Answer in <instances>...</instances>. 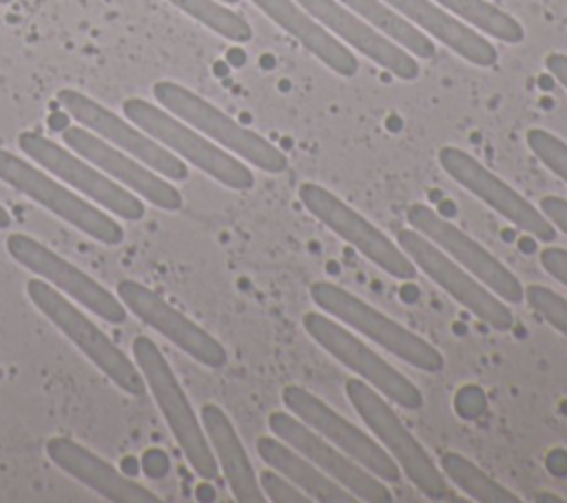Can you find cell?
<instances>
[{"mask_svg":"<svg viewBox=\"0 0 567 503\" xmlns=\"http://www.w3.org/2000/svg\"><path fill=\"white\" fill-rule=\"evenodd\" d=\"M133 359L193 472L204 481L215 479L219 468L213 448L162 350L140 335L133 339Z\"/></svg>","mask_w":567,"mask_h":503,"instance_id":"1","label":"cell"},{"mask_svg":"<svg viewBox=\"0 0 567 503\" xmlns=\"http://www.w3.org/2000/svg\"><path fill=\"white\" fill-rule=\"evenodd\" d=\"M312 301L330 317L339 319L343 326L361 332L372 339L377 346L388 350L390 355L403 359L405 363L423 370V372H441L445 366L443 355L423 337L408 330L385 312L377 310L361 297L350 290L319 279L310 284Z\"/></svg>","mask_w":567,"mask_h":503,"instance_id":"2","label":"cell"},{"mask_svg":"<svg viewBox=\"0 0 567 503\" xmlns=\"http://www.w3.org/2000/svg\"><path fill=\"white\" fill-rule=\"evenodd\" d=\"M122 109L124 115L155 142L173 151L177 157L190 162L219 184L233 191H250L255 186L252 171L239 157L226 153L221 146L210 142L206 135L173 113H166L164 109L142 97L124 100Z\"/></svg>","mask_w":567,"mask_h":503,"instance_id":"3","label":"cell"},{"mask_svg":"<svg viewBox=\"0 0 567 503\" xmlns=\"http://www.w3.org/2000/svg\"><path fill=\"white\" fill-rule=\"evenodd\" d=\"M153 95L168 113L197 129L217 146L239 155V160H246L248 164L275 175L288 168V157L284 151H279L259 133L241 126L190 89L171 80H159L153 84Z\"/></svg>","mask_w":567,"mask_h":503,"instance_id":"4","label":"cell"},{"mask_svg":"<svg viewBox=\"0 0 567 503\" xmlns=\"http://www.w3.org/2000/svg\"><path fill=\"white\" fill-rule=\"evenodd\" d=\"M346 397L357 410L359 419L379 439L381 448L396 461L401 474L427 499L439 501L447 496L445 474L439 472L425 448L403 425L392 406L363 379H346Z\"/></svg>","mask_w":567,"mask_h":503,"instance_id":"5","label":"cell"},{"mask_svg":"<svg viewBox=\"0 0 567 503\" xmlns=\"http://www.w3.org/2000/svg\"><path fill=\"white\" fill-rule=\"evenodd\" d=\"M27 295L31 304L66 337L71 339L93 363L100 368L120 390L131 397H142L146 381L140 368L102 332L82 310H78L64 295H60L44 279H29Z\"/></svg>","mask_w":567,"mask_h":503,"instance_id":"6","label":"cell"},{"mask_svg":"<svg viewBox=\"0 0 567 503\" xmlns=\"http://www.w3.org/2000/svg\"><path fill=\"white\" fill-rule=\"evenodd\" d=\"M0 182L38 202L40 206H44L47 211L100 244L117 246L124 242V228L113 217L95 208L89 199L80 197L71 188L55 182L49 173L35 168L27 160L4 148H0Z\"/></svg>","mask_w":567,"mask_h":503,"instance_id":"7","label":"cell"},{"mask_svg":"<svg viewBox=\"0 0 567 503\" xmlns=\"http://www.w3.org/2000/svg\"><path fill=\"white\" fill-rule=\"evenodd\" d=\"M394 242L419 270H423L436 286H441L478 321L498 332H507L514 328V312L509 310L507 301L496 297L485 284H481L472 273L458 266L450 255H445L419 230L401 228Z\"/></svg>","mask_w":567,"mask_h":503,"instance_id":"8","label":"cell"},{"mask_svg":"<svg viewBox=\"0 0 567 503\" xmlns=\"http://www.w3.org/2000/svg\"><path fill=\"white\" fill-rule=\"evenodd\" d=\"M297 195L310 215H315L326 228L337 233L343 242L357 248L365 259H370L383 273L392 275L394 279L416 277V266L399 248V244L392 242L385 233H381V228L368 222L361 213H357L343 199H339L334 193H330L328 188L315 182H303Z\"/></svg>","mask_w":567,"mask_h":503,"instance_id":"9","label":"cell"},{"mask_svg":"<svg viewBox=\"0 0 567 503\" xmlns=\"http://www.w3.org/2000/svg\"><path fill=\"white\" fill-rule=\"evenodd\" d=\"M18 146L35 164L53 173V177L62 179L69 188L80 191L89 199L97 202L109 213L128 222H137L144 217L146 208L142 197L126 191L122 184L111 179L106 173H102L97 166H93L78 153L62 148L60 144L35 131H22L18 135Z\"/></svg>","mask_w":567,"mask_h":503,"instance_id":"10","label":"cell"},{"mask_svg":"<svg viewBox=\"0 0 567 503\" xmlns=\"http://www.w3.org/2000/svg\"><path fill=\"white\" fill-rule=\"evenodd\" d=\"M303 330L339 363L348 370L357 372L359 379L370 383L377 392H381L392 403L401 408L414 410L423 406L421 390L394 366H390L381 355L368 348L354 332H350L343 324L334 321L330 315L306 312Z\"/></svg>","mask_w":567,"mask_h":503,"instance_id":"11","label":"cell"},{"mask_svg":"<svg viewBox=\"0 0 567 503\" xmlns=\"http://www.w3.org/2000/svg\"><path fill=\"white\" fill-rule=\"evenodd\" d=\"M441 168L465 191L505 217L509 224L520 228L523 233L536 237L538 242H554L556 228L551 222L536 208L529 199H525L516 188L503 182L496 173L483 166L476 157L465 153L458 146L439 148Z\"/></svg>","mask_w":567,"mask_h":503,"instance_id":"12","label":"cell"},{"mask_svg":"<svg viewBox=\"0 0 567 503\" xmlns=\"http://www.w3.org/2000/svg\"><path fill=\"white\" fill-rule=\"evenodd\" d=\"M408 224L450 255L458 266L472 273L481 284H485L496 297L507 304H518L525 297V288L518 277L498 261L485 246L454 226L450 219L441 217L434 208L425 204H412L405 213Z\"/></svg>","mask_w":567,"mask_h":503,"instance_id":"13","label":"cell"},{"mask_svg":"<svg viewBox=\"0 0 567 503\" xmlns=\"http://www.w3.org/2000/svg\"><path fill=\"white\" fill-rule=\"evenodd\" d=\"M281 399L290 414H295L308 428L319 432L326 441H330L343 454H348L359 465L370 470L374 476H379L385 483L401 481V468L381 448V443H377L361 428L343 419L323 399H319L317 394H312L301 386H286L281 392Z\"/></svg>","mask_w":567,"mask_h":503,"instance_id":"14","label":"cell"},{"mask_svg":"<svg viewBox=\"0 0 567 503\" xmlns=\"http://www.w3.org/2000/svg\"><path fill=\"white\" fill-rule=\"evenodd\" d=\"M58 102L84 129L100 135L115 148L137 157L140 162H144L148 168H153L162 177L177 179V182L188 177V166L182 157H177L173 151H168L166 146L155 142L140 126L128 124L126 120L117 117L113 111H109L93 97H89L75 89H60Z\"/></svg>","mask_w":567,"mask_h":503,"instance_id":"15","label":"cell"},{"mask_svg":"<svg viewBox=\"0 0 567 503\" xmlns=\"http://www.w3.org/2000/svg\"><path fill=\"white\" fill-rule=\"evenodd\" d=\"M4 244L7 253L20 266L29 268L35 277L62 290L66 297H71L100 319H106L109 324H122L126 319V306L120 301V297H113L100 281H95L91 275H86L38 239L24 233H11Z\"/></svg>","mask_w":567,"mask_h":503,"instance_id":"16","label":"cell"},{"mask_svg":"<svg viewBox=\"0 0 567 503\" xmlns=\"http://www.w3.org/2000/svg\"><path fill=\"white\" fill-rule=\"evenodd\" d=\"M268 428L277 439L286 441L290 448H295L299 454L312 461L319 470H323L330 479L343 485L357 501H368V503L394 501L385 481H381L370 470L359 465L354 459L343 454L339 448H334L330 441H326L319 432L308 428L295 414L275 410L268 417Z\"/></svg>","mask_w":567,"mask_h":503,"instance_id":"17","label":"cell"},{"mask_svg":"<svg viewBox=\"0 0 567 503\" xmlns=\"http://www.w3.org/2000/svg\"><path fill=\"white\" fill-rule=\"evenodd\" d=\"M115 290L126 310H131L142 324L175 343L182 352L213 370L226 366V348L210 332H206L202 326H197L193 319L171 306L164 297H159L155 290L140 284L137 279H120Z\"/></svg>","mask_w":567,"mask_h":503,"instance_id":"18","label":"cell"},{"mask_svg":"<svg viewBox=\"0 0 567 503\" xmlns=\"http://www.w3.org/2000/svg\"><path fill=\"white\" fill-rule=\"evenodd\" d=\"M66 146L97 166L102 173H106L117 184L131 188L137 197H144L153 206L162 211H179L182 208V195L179 191L166 182L159 173L148 168L144 162H140L133 155H124V151L115 148L100 135L91 133L84 126H69L62 133Z\"/></svg>","mask_w":567,"mask_h":503,"instance_id":"19","label":"cell"},{"mask_svg":"<svg viewBox=\"0 0 567 503\" xmlns=\"http://www.w3.org/2000/svg\"><path fill=\"white\" fill-rule=\"evenodd\" d=\"M319 24L399 80L419 78V62L339 0H297Z\"/></svg>","mask_w":567,"mask_h":503,"instance_id":"20","label":"cell"},{"mask_svg":"<svg viewBox=\"0 0 567 503\" xmlns=\"http://www.w3.org/2000/svg\"><path fill=\"white\" fill-rule=\"evenodd\" d=\"M47 456L66 474L97 492L100 496L113 503H157V494H153L142 483L124 476L109 461L80 445L69 437H51L47 439Z\"/></svg>","mask_w":567,"mask_h":503,"instance_id":"21","label":"cell"},{"mask_svg":"<svg viewBox=\"0 0 567 503\" xmlns=\"http://www.w3.org/2000/svg\"><path fill=\"white\" fill-rule=\"evenodd\" d=\"M392 9H396L405 20H410L416 29H423L427 35L443 42L463 60L476 66H494L498 53L494 44L476 33L470 24L454 18L450 11L439 7L434 0H383Z\"/></svg>","mask_w":567,"mask_h":503,"instance_id":"22","label":"cell"},{"mask_svg":"<svg viewBox=\"0 0 567 503\" xmlns=\"http://www.w3.org/2000/svg\"><path fill=\"white\" fill-rule=\"evenodd\" d=\"M199 421L206 432V439L217 459V468L239 503H261L266 501L257 472L239 441V434L228 419V414L217 403H204L199 410Z\"/></svg>","mask_w":567,"mask_h":503,"instance_id":"23","label":"cell"},{"mask_svg":"<svg viewBox=\"0 0 567 503\" xmlns=\"http://www.w3.org/2000/svg\"><path fill=\"white\" fill-rule=\"evenodd\" d=\"M275 24L288 35L297 38L317 60H321L337 75L350 78L359 71V60L341 40H337L323 24H319L297 0H252Z\"/></svg>","mask_w":567,"mask_h":503,"instance_id":"24","label":"cell"},{"mask_svg":"<svg viewBox=\"0 0 567 503\" xmlns=\"http://www.w3.org/2000/svg\"><path fill=\"white\" fill-rule=\"evenodd\" d=\"M257 454L268 468H272L279 474H284L286 479H290L312 501H321V503L357 501L343 485H339L323 470H319L312 461H308L303 454H299L295 448H290L286 441L277 439L275 434L257 439Z\"/></svg>","mask_w":567,"mask_h":503,"instance_id":"25","label":"cell"},{"mask_svg":"<svg viewBox=\"0 0 567 503\" xmlns=\"http://www.w3.org/2000/svg\"><path fill=\"white\" fill-rule=\"evenodd\" d=\"M359 18H363L379 33L403 47L414 58H432L436 53L430 35L419 31L410 20H405L396 9L383 0H339Z\"/></svg>","mask_w":567,"mask_h":503,"instance_id":"26","label":"cell"},{"mask_svg":"<svg viewBox=\"0 0 567 503\" xmlns=\"http://www.w3.org/2000/svg\"><path fill=\"white\" fill-rule=\"evenodd\" d=\"M439 7L456 16L461 22L476 27L481 33L492 35L507 44L525 40L523 24L487 0H434Z\"/></svg>","mask_w":567,"mask_h":503,"instance_id":"27","label":"cell"},{"mask_svg":"<svg viewBox=\"0 0 567 503\" xmlns=\"http://www.w3.org/2000/svg\"><path fill=\"white\" fill-rule=\"evenodd\" d=\"M441 470L458 490H463L474 501H481V503H518L520 501L514 492H509L505 485L487 476L478 465H474L470 459H465L458 452H445L441 456Z\"/></svg>","mask_w":567,"mask_h":503,"instance_id":"28","label":"cell"},{"mask_svg":"<svg viewBox=\"0 0 567 503\" xmlns=\"http://www.w3.org/2000/svg\"><path fill=\"white\" fill-rule=\"evenodd\" d=\"M168 2L230 42L241 44L252 38V27L219 0H168Z\"/></svg>","mask_w":567,"mask_h":503,"instance_id":"29","label":"cell"},{"mask_svg":"<svg viewBox=\"0 0 567 503\" xmlns=\"http://www.w3.org/2000/svg\"><path fill=\"white\" fill-rule=\"evenodd\" d=\"M527 306L551 328H556L560 335L567 337V299L560 297L556 290L540 286V284H529L525 288Z\"/></svg>","mask_w":567,"mask_h":503,"instance_id":"30","label":"cell"},{"mask_svg":"<svg viewBox=\"0 0 567 503\" xmlns=\"http://www.w3.org/2000/svg\"><path fill=\"white\" fill-rule=\"evenodd\" d=\"M527 146L532 153L556 175L567 184V142H563L558 135L545 131V129H529Z\"/></svg>","mask_w":567,"mask_h":503,"instance_id":"31","label":"cell"},{"mask_svg":"<svg viewBox=\"0 0 567 503\" xmlns=\"http://www.w3.org/2000/svg\"><path fill=\"white\" fill-rule=\"evenodd\" d=\"M259 487L264 496L272 503H308L312 501L301 487H297L290 479L279 474L277 470H264L259 472Z\"/></svg>","mask_w":567,"mask_h":503,"instance_id":"32","label":"cell"},{"mask_svg":"<svg viewBox=\"0 0 567 503\" xmlns=\"http://www.w3.org/2000/svg\"><path fill=\"white\" fill-rule=\"evenodd\" d=\"M540 266L554 277L558 279L563 286H567V250L560 246H547L540 250L538 255Z\"/></svg>","mask_w":567,"mask_h":503,"instance_id":"33","label":"cell"},{"mask_svg":"<svg viewBox=\"0 0 567 503\" xmlns=\"http://www.w3.org/2000/svg\"><path fill=\"white\" fill-rule=\"evenodd\" d=\"M540 213L551 222L554 228L567 235V199L558 195H545L540 199Z\"/></svg>","mask_w":567,"mask_h":503,"instance_id":"34","label":"cell"},{"mask_svg":"<svg viewBox=\"0 0 567 503\" xmlns=\"http://www.w3.org/2000/svg\"><path fill=\"white\" fill-rule=\"evenodd\" d=\"M545 69L549 71V75H551L558 84H563V86L567 89V53H558V51L547 53V58H545Z\"/></svg>","mask_w":567,"mask_h":503,"instance_id":"35","label":"cell"},{"mask_svg":"<svg viewBox=\"0 0 567 503\" xmlns=\"http://www.w3.org/2000/svg\"><path fill=\"white\" fill-rule=\"evenodd\" d=\"M11 226V215L7 213V208L0 204V228H7Z\"/></svg>","mask_w":567,"mask_h":503,"instance_id":"36","label":"cell"},{"mask_svg":"<svg viewBox=\"0 0 567 503\" xmlns=\"http://www.w3.org/2000/svg\"><path fill=\"white\" fill-rule=\"evenodd\" d=\"M219 2H224V4H237L239 0H219Z\"/></svg>","mask_w":567,"mask_h":503,"instance_id":"37","label":"cell"},{"mask_svg":"<svg viewBox=\"0 0 567 503\" xmlns=\"http://www.w3.org/2000/svg\"><path fill=\"white\" fill-rule=\"evenodd\" d=\"M9 2H13V0H0V4H9Z\"/></svg>","mask_w":567,"mask_h":503,"instance_id":"38","label":"cell"}]
</instances>
